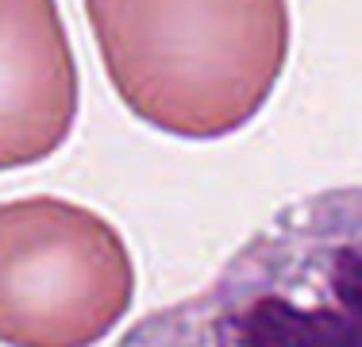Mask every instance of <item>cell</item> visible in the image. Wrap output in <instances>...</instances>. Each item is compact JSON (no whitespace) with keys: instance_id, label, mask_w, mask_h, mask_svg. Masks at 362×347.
Listing matches in <instances>:
<instances>
[{"instance_id":"obj_3","label":"cell","mask_w":362,"mask_h":347,"mask_svg":"<svg viewBox=\"0 0 362 347\" xmlns=\"http://www.w3.org/2000/svg\"><path fill=\"white\" fill-rule=\"evenodd\" d=\"M135 301V263L100 212L66 197L0 201V343L97 347Z\"/></svg>"},{"instance_id":"obj_1","label":"cell","mask_w":362,"mask_h":347,"mask_svg":"<svg viewBox=\"0 0 362 347\" xmlns=\"http://www.w3.org/2000/svg\"><path fill=\"white\" fill-rule=\"evenodd\" d=\"M116 347H362V186L278 208L201 290L146 312Z\"/></svg>"},{"instance_id":"obj_2","label":"cell","mask_w":362,"mask_h":347,"mask_svg":"<svg viewBox=\"0 0 362 347\" xmlns=\"http://www.w3.org/2000/svg\"><path fill=\"white\" fill-rule=\"evenodd\" d=\"M112 93L189 143L243 132L289 62V0H81Z\"/></svg>"},{"instance_id":"obj_4","label":"cell","mask_w":362,"mask_h":347,"mask_svg":"<svg viewBox=\"0 0 362 347\" xmlns=\"http://www.w3.org/2000/svg\"><path fill=\"white\" fill-rule=\"evenodd\" d=\"M77 104L81 77L58 0H0V174L62 151Z\"/></svg>"}]
</instances>
